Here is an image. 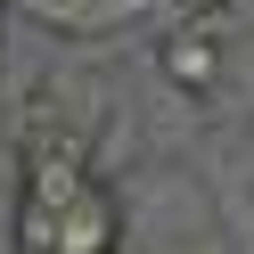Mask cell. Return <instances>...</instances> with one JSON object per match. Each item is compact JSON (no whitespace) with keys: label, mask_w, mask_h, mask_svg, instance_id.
I'll use <instances>...</instances> for the list:
<instances>
[{"label":"cell","mask_w":254,"mask_h":254,"mask_svg":"<svg viewBox=\"0 0 254 254\" xmlns=\"http://www.w3.org/2000/svg\"><path fill=\"white\" fill-rule=\"evenodd\" d=\"M156 74L181 90L189 107H205L221 82H230V41L213 33V17H181L164 41H156Z\"/></svg>","instance_id":"obj_1"},{"label":"cell","mask_w":254,"mask_h":254,"mask_svg":"<svg viewBox=\"0 0 254 254\" xmlns=\"http://www.w3.org/2000/svg\"><path fill=\"white\" fill-rule=\"evenodd\" d=\"M164 8H181V17H221L230 0H164Z\"/></svg>","instance_id":"obj_3"},{"label":"cell","mask_w":254,"mask_h":254,"mask_svg":"<svg viewBox=\"0 0 254 254\" xmlns=\"http://www.w3.org/2000/svg\"><path fill=\"white\" fill-rule=\"evenodd\" d=\"M17 8L33 25H50V33H66V41H107L131 17H148V0H17Z\"/></svg>","instance_id":"obj_2"}]
</instances>
